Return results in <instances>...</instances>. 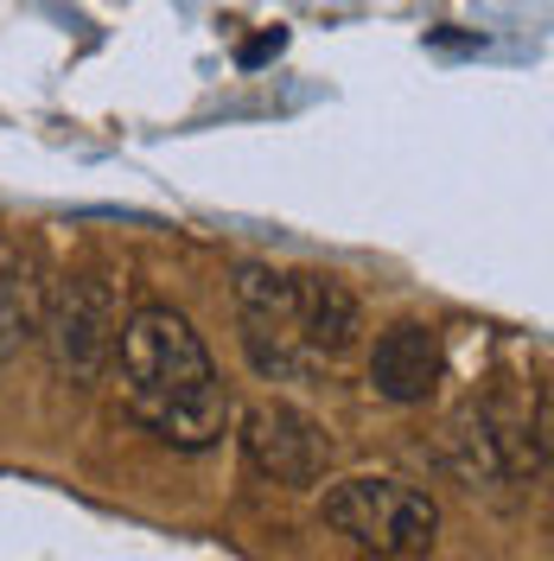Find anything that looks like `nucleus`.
Segmentation results:
<instances>
[{
  "label": "nucleus",
  "mask_w": 554,
  "mask_h": 561,
  "mask_svg": "<svg viewBox=\"0 0 554 561\" xmlns=\"http://www.w3.org/2000/svg\"><path fill=\"white\" fill-rule=\"evenodd\" d=\"M115 364H122V402L153 440H166L178 454H205L223 440L236 402H230V383L217 377L205 339L192 332L185 313L135 307L122 319Z\"/></svg>",
  "instance_id": "obj_1"
},
{
  "label": "nucleus",
  "mask_w": 554,
  "mask_h": 561,
  "mask_svg": "<svg viewBox=\"0 0 554 561\" xmlns=\"http://www.w3.org/2000/svg\"><path fill=\"white\" fill-rule=\"evenodd\" d=\"M325 524L357 549L415 561L440 542V504L408 479H338L325 491Z\"/></svg>",
  "instance_id": "obj_2"
},
{
  "label": "nucleus",
  "mask_w": 554,
  "mask_h": 561,
  "mask_svg": "<svg viewBox=\"0 0 554 561\" xmlns=\"http://www.w3.org/2000/svg\"><path fill=\"white\" fill-rule=\"evenodd\" d=\"M38 339L51 351V370L58 383L90 389L115 364V339H122V307H115V287L96 268H77L58 275V287L45 294V319H38Z\"/></svg>",
  "instance_id": "obj_3"
},
{
  "label": "nucleus",
  "mask_w": 554,
  "mask_h": 561,
  "mask_svg": "<svg viewBox=\"0 0 554 561\" xmlns=\"http://www.w3.org/2000/svg\"><path fill=\"white\" fill-rule=\"evenodd\" d=\"M236 440H243L249 472H262L275 485H293V491L319 485L332 472V459H338L332 434L307 409H293V402H255V409H243Z\"/></svg>",
  "instance_id": "obj_4"
},
{
  "label": "nucleus",
  "mask_w": 554,
  "mask_h": 561,
  "mask_svg": "<svg viewBox=\"0 0 554 561\" xmlns=\"http://www.w3.org/2000/svg\"><path fill=\"white\" fill-rule=\"evenodd\" d=\"M434 459L472 491L478 485H504V479H517V472H535V479L549 472L529 447H517V427H497L485 409H459V415L434 434Z\"/></svg>",
  "instance_id": "obj_5"
},
{
  "label": "nucleus",
  "mask_w": 554,
  "mask_h": 561,
  "mask_svg": "<svg viewBox=\"0 0 554 561\" xmlns=\"http://www.w3.org/2000/svg\"><path fill=\"white\" fill-rule=\"evenodd\" d=\"M440 370H447V351L427 319H395L370 351V389L395 409H420L440 389Z\"/></svg>",
  "instance_id": "obj_6"
},
{
  "label": "nucleus",
  "mask_w": 554,
  "mask_h": 561,
  "mask_svg": "<svg viewBox=\"0 0 554 561\" xmlns=\"http://www.w3.org/2000/svg\"><path fill=\"white\" fill-rule=\"evenodd\" d=\"M293 332L312 357H345L363 339V307L338 275H293Z\"/></svg>",
  "instance_id": "obj_7"
},
{
  "label": "nucleus",
  "mask_w": 554,
  "mask_h": 561,
  "mask_svg": "<svg viewBox=\"0 0 554 561\" xmlns=\"http://www.w3.org/2000/svg\"><path fill=\"white\" fill-rule=\"evenodd\" d=\"M45 319V262L33 243H0V370L38 339Z\"/></svg>",
  "instance_id": "obj_8"
},
{
  "label": "nucleus",
  "mask_w": 554,
  "mask_h": 561,
  "mask_svg": "<svg viewBox=\"0 0 554 561\" xmlns=\"http://www.w3.org/2000/svg\"><path fill=\"white\" fill-rule=\"evenodd\" d=\"M230 294H236V319L249 325H293V275H280L268 262H236Z\"/></svg>",
  "instance_id": "obj_9"
},
{
  "label": "nucleus",
  "mask_w": 554,
  "mask_h": 561,
  "mask_svg": "<svg viewBox=\"0 0 554 561\" xmlns=\"http://www.w3.org/2000/svg\"><path fill=\"white\" fill-rule=\"evenodd\" d=\"M243 351H249V364H255L268 383H307L312 370H319V357L300 345L293 325H249L243 319Z\"/></svg>",
  "instance_id": "obj_10"
},
{
  "label": "nucleus",
  "mask_w": 554,
  "mask_h": 561,
  "mask_svg": "<svg viewBox=\"0 0 554 561\" xmlns=\"http://www.w3.org/2000/svg\"><path fill=\"white\" fill-rule=\"evenodd\" d=\"M280 45H287V33H262V38H249L243 51H236V65H243V70H255V65H268V58H275Z\"/></svg>",
  "instance_id": "obj_11"
}]
</instances>
